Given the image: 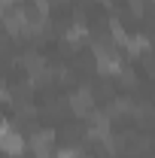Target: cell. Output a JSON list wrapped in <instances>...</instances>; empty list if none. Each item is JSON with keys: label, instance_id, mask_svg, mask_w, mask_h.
Segmentation results:
<instances>
[{"label": "cell", "instance_id": "obj_1", "mask_svg": "<svg viewBox=\"0 0 155 158\" xmlns=\"http://www.w3.org/2000/svg\"><path fill=\"white\" fill-rule=\"evenodd\" d=\"M52 143H55V131L52 128H43V131H37L34 137H31V152L37 158H49V152H52Z\"/></svg>", "mask_w": 155, "mask_h": 158}, {"label": "cell", "instance_id": "obj_2", "mask_svg": "<svg viewBox=\"0 0 155 158\" xmlns=\"http://www.w3.org/2000/svg\"><path fill=\"white\" fill-rule=\"evenodd\" d=\"M70 110H73L76 116H91V113H94V94H91V88H79V91H73Z\"/></svg>", "mask_w": 155, "mask_h": 158}, {"label": "cell", "instance_id": "obj_3", "mask_svg": "<svg viewBox=\"0 0 155 158\" xmlns=\"http://www.w3.org/2000/svg\"><path fill=\"white\" fill-rule=\"evenodd\" d=\"M0 146H3V152H6V155L15 158V155H21V152H24V137H21V134H15L9 125H3V131H0Z\"/></svg>", "mask_w": 155, "mask_h": 158}, {"label": "cell", "instance_id": "obj_4", "mask_svg": "<svg viewBox=\"0 0 155 158\" xmlns=\"http://www.w3.org/2000/svg\"><path fill=\"white\" fill-rule=\"evenodd\" d=\"M88 137L91 140H107L110 137V116L107 113H91L88 116Z\"/></svg>", "mask_w": 155, "mask_h": 158}, {"label": "cell", "instance_id": "obj_5", "mask_svg": "<svg viewBox=\"0 0 155 158\" xmlns=\"http://www.w3.org/2000/svg\"><path fill=\"white\" fill-rule=\"evenodd\" d=\"M125 49H128V55H140V52L149 49V40H146V37H128Z\"/></svg>", "mask_w": 155, "mask_h": 158}, {"label": "cell", "instance_id": "obj_6", "mask_svg": "<svg viewBox=\"0 0 155 158\" xmlns=\"http://www.w3.org/2000/svg\"><path fill=\"white\" fill-rule=\"evenodd\" d=\"M82 37H85V27H82V24H76V27L67 31V43H79Z\"/></svg>", "mask_w": 155, "mask_h": 158}, {"label": "cell", "instance_id": "obj_7", "mask_svg": "<svg viewBox=\"0 0 155 158\" xmlns=\"http://www.w3.org/2000/svg\"><path fill=\"white\" fill-rule=\"evenodd\" d=\"M55 158H85V155H82V149H61L55 152Z\"/></svg>", "mask_w": 155, "mask_h": 158}, {"label": "cell", "instance_id": "obj_8", "mask_svg": "<svg viewBox=\"0 0 155 158\" xmlns=\"http://www.w3.org/2000/svg\"><path fill=\"white\" fill-rule=\"evenodd\" d=\"M152 3H155V0H152Z\"/></svg>", "mask_w": 155, "mask_h": 158}]
</instances>
